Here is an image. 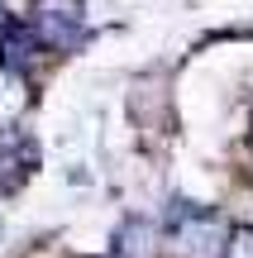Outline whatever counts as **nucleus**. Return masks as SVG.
<instances>
[{
	"instance_id": "obj_3",
	"label": "nucleus",
	"mask_w": 253,
	"mask_h": 258,
	"mask_svg": "<svg viewBox=\"0 0 253 258\" xmlns=\"http://www.w3.org/2000/svg\"><path fill=\"white\" fill-rule=\"evenodd\" d=\"M220 258H253V230H234L225 239V253Z\"/></svg>"
},
{
	"instance_id": "obj_2",
	"label": "nucleus",
	"mask_w": 253,
	"mask_h": 258,
	"mask_svg": "<svg viewBox=\"0 0 253 258\" xmlns=\"http://www.w3.org/2000/svg\"><path fill=\"white\" fill-rule=\"evenodd\" d=\"M158 253V230L148 220H129L120 230V258H153Z\"/></svg>"
},
{
	"instance_id": "obj_1",
	"label": "nucleus",
	"mask_w": 253,
	"mask_h": 258,
	"mask_svg": "<svg viewBox=\"0 0 253 258\" xmlns=\"http://www.w3.org/2000/svg\"><path fill=\"white\" fill-rule=\"evenodd\" d=\"M225 220H215V215H182V225L172 230V249H177L182 258H220L225 253Z\"/></svg>"
}]
</instances>
